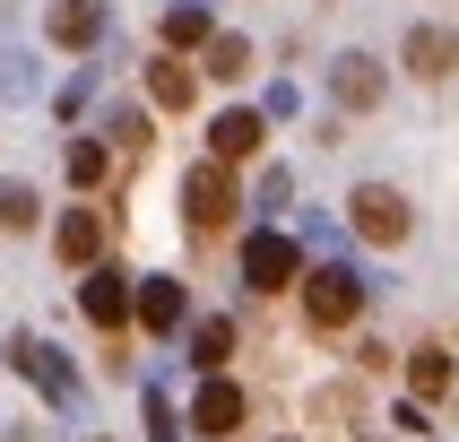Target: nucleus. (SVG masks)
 I'll return each mask as SVG.
<instances>
[{
	"instance_id": "1",
	"label": "nucleus",
	"mask_w": 459,
	"mask_h": 442,
	"mask_svg": "<svg viewBox=\"0 0 459 442\" xmlns=\"http://www.w3.org/2000/svg\"><path fill=\"white\" fill-rule=\"evenodd\" d=\"M182 226L191 234H226L234 226V165L200 156V165L182 174Z\"/></svg>"
},
{
	"instance_id": "2",
	"label": "nucleus",
	"mask_w": 459,
	"mask_h": 442,
	"mask_svg": "<svg viewBox=\"0 0 459 442\" xmlns=\"http://www.w3.org/2000/svg\"><path fill=\"white\" fill-rule=\"evenodd\" d=\"M347 217H356V234L364 243H408V226H416V208L399 200V191H390V182H356V191H347Z\"/></svg>"
},
{
	"instance_id": "3",
	"label": "nucleus",
	"mask_w": 459,
	"mask_h": 442,
	"mask_svg": "<svg viewBox=\"0 0 459 442\" xmlns=\"http://www.w3.org/2000/svg\"><path fill=\"white\" fill-rule=\"evenodd\" d=\"M364 312V278L356 269H304V321L312 330H347Z\"/></svg>"
},
{
	"instance_id": "4",
	"label": "nucleus",
	"mask_w": 459,
	"mask_h": 442,
	"mask_svg": "<svg viewBox=\"0 0 459 442\" xmlns=\"http://www.w3.org/2000/svg\"><path fill=\"white\" fill-rule=\"evenodd\" d=\"M243 278H252L260 295H286V286H304V260H295L286 234H252V243H243Z\"/></svg>"
},
{
	"instance_id": "5",
	"label": "nucleus",
	"mask_w": 459,
	"mask_h": 442,
	"mask_svg": "<svg viewBox=\"0 0 459 442\" xmlns=\"http://www.w3.org/2000/svg\"><path fill=\"white\" fill-rule=\"evenodd\" d=\"M104 234H113V217H104V208H61L52 252L70 260V269H104Z\"/></svg>"
},
{
	"instance_id": "6",
	"label": "nucleus",
	"mask_w": 459,
	"mask_h": 442,
	"mask_svg": "<svg viewBox=\"0 0 459 442\" xmlns=\"http://www.w3.org/2000/svg\"><path fill=\"white\" fill-rule=\"evenodd\" d=\"M78 312H87L104 338H122V330H130V278H122V269H87V286H78Z\"/></svg>"
},
{
	"instance_id": "7",
	"label": "nucleus",
	"mask_w": 459,
	"mask_h": 442,
	"mask_svg": "<svg viewBox=\"0 0 459 442\" xmlns=\"http://www.w3.org/2000/svg\"><path fill=\"white\" fill-rule=\"evenodd\" d=\"M260 139H269V122H260L252 104H234V113H217V122H208V156H217V165L260 156Z\"/></svg>"
},
{
	"instance_id": "8",
	"label": "nucleus",
	"mask_w": 459,
	"mask_h": 442,
	"mask_svg": "<svg viewBox=\"0 0 459 442\" xmlns=\"http://www.w3.org/2000/svg\"><path fill=\"white\" fill-rule=\"evenodd\" d=\"M330 96L347 104V113H373V104H382V61H373V52H338Z\"/></svg>"
},
{
	"instance_id": "9",
	"label": "nucleus",
	"mask_w": 459,
	"mask_h": 442,
	"mask_svg": "<svg viewBox=\"0 0 459 442\" xmlns=\"http://www.w3.org/2000/svg\"><path fill=\"white\" fill-rule=\"evenodd\" d=\"M191 425H200L208 442H226V434H243V390L217 373V382H200V399H191Z\"/></svg>"
},
{
	"instance_id": "10",
	"label": "nucleus",
	"mask_w": 459,
	"mask_h": 442,
	"mask_svg": "<svg viewBox=\"0 0 459 442\" xmlns=\"http://www.w3.org/2000/svg\"><path fill=\"white\" fill-rule=\"evenodd\" d=\"M191 96H200V70L174 61V52H156V61H148V104H156V113H191Z\"/></svg>"
},
{
	"instance_id": "11",
	"label": "nucleus",
	"mask_w": 459,
	"mask_h": 442,
	"mask_svg": "<svg viewBox=\"0 0 459 442\" xmlns=\"http://www.w3.org/2000/svg\"><path fill=\"white\" fill-rule=\"evenodd\" d=\"M44 35L61 52H87L104 35V0H52V18H44Z\"/></svg>"
},
{
	"instance_id": "12",
	"label": "nucleus",
	"mask_w": 459,
	"mask_h": 442,
	"mask_svg": "<svg viewBox=\"0 0 459 442\" xmlns=\"http://www.w3.org/2000/svg\"><path fill=\"white\" fill-rule=\"evenodd\" d=\"M399 61H408L416 78H451L459 70V35H451V26H416L408 44H399Z\"/></svg>"
},
{
	"instance_id": "13",
	"label": "nucleus",
	"mask_w": 459,
	"mask_h": 442,
	"mask_svg": "<svg viewBox=\"0 0 459 442\" xmlns=\"http://www.w3.org/2000/svg\"><path fill=\"white\" fill-rule=\"evenodd\" d=\"M130 312H139L156 338H174V330H182V286H174V278H148L139 295H130Z\"/></svg>"
},
{
	"instance_id": "14",
	"label": "nucleus",
	"mask_w": 459,
	"mask_h": 442,
	"mask_svg": "<svg viewBox=\"0 0 459 442\" xmlns=\"http://www.w3.org/2000/svg\"><path fill=\"white\" fill-rule=\"evenodd\" d=\"M226 356H234V321H226V312H208V321H191V364H200L208 382L226 373Z\"/></svg>"
},
{
	"instance_id": "15",
	"label": "nucleus",
	"mask_w": 459,
	"mask_h": 442,
	"mask_svg": "<svg viewBox=\"0 0 459 442\" xmlns=\"http://www.w3.org/2000/svg\"><path fill=\"white\" fill-rule=\"evenodd\" d=\"M208 35H217V26H208V9L200 0H174V9H165V52H208Z\"/></svg>"
},
{
	"instance_id": "16",
	"label": "nucleus",
	"mask_w": 459,
	"mask_h": 442,
	"mask_svg": "<svg viewBox=\"0 0 459 442\" xmlns=\"http://www.w3.org/2000/svg\"><path fill=\"white\" fill-rule=\"evenodd\" d=\"M451 373H459V364L442 356V347H416V356H408V390H416V399H442Z\"/></svg>"
},
{
	"instance_id": "17",
	"label": "nucleus",
	"mask_w": 459,
	"mask_h": 442,
	"mask_svg": "<svg viewBox=\"0 0 459 442\" xmlns=\"http://www.w3.org/2000/svg\"><path fill=\"white\" fill-rule=\"evenodd\" d=\"M104 174H113V148H104V139H70V182L78 191H96Z\"/></svg>"
},
{
	"instance_id": "18",
	"label": "nucleus",
	"mask_w": 459,
	"mask_h": 442,
	"mask_svg": "<svg viewBox=\"0 0 459 442\" xmlns=\"http://www.w3.org/2000/svg\"><path fill=\"white\" fill-rule=\"evenodd\" d=\"M252 70V44L243 35H208V78H243Z\"/></svg>"
},
{
	"instance_id": "19",
	"label": "nucleus",
	"mask_w": 459,
	"mask_h": 442,
	"mask_svg": "<svg viewBox=\"0 0 459 442\" xmlns=\"http://www.w3.org/2000/svg\"><path fill=\"white\" fill-rule=\"evenodd\" d=\"M35 208H44V200H35L26 182H0V234H26V226H35Z\"/></svg>"
},
{
	"instance_id": "20",
	"label": "nucleus",
	"mask_w": 459,
	"mask_h": 442,
	"mask_svg": "<svg viewBox=\"0 0 459 442\" xmlns=\"http://www.w3.org/2000/svg\"><path fill=\"white\" fill-rule=\"evenodd\" d=\"M104 148L139 156V148H148V113H113V130H104Z\"/></svg>"
}]
</instances>
